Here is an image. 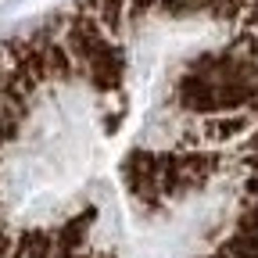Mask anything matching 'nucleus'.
<instances>
[{
	"label": "nucleus",
	"mask_w": 258,
	"mask_h": 258,
	"mask_svg": "<svg viewBox=\"0 0 258 258\" xmlns=\"http://www.w3.org/2000/svg\"><path fill=\"white\" fill-rule=\"evenodd\" d=\"M0 258H258V0H69L0 43Z\"/></svg>",
	"instance_id": "nucleus-1"
}]
</instances>
